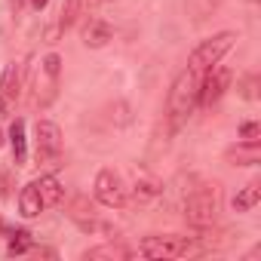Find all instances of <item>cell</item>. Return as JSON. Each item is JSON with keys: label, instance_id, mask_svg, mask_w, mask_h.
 <instances>
[{"label": "cell", "instance_id": "cell-1", "mask_svg": "<svg viewBox=\"0 0 261 261\" xmlns=\"http://www.w3.org/2000/svg\"><path fill=\"white\" fill-rule=\"evenodd\" d=\"M233 43H237V34H233V31H221V34L203 40V43L191 53V59H188V71H194L197 77H203L209 68H215V65L233 49Z\"/></svg>", "mask_w": 261, "mask_h": 261}, {"label": "cell", "instance_id": "cell-2", "mask_svg": "<svg viewBox=\"0 0 261 261\" xmlns=\"http://www.w3.org/2000/svg\"><path fill=\"white\" fill-rule=\"evenodd\" d=\"M218 206H221V191L215 185H203L197 188L188 203H185V218L194 227H212L218 218Z\"/></svg>", "mask_w": 261, "mask_h": 261}, {"label": "cell", "instance_id": "cell-3", "mask_svg": "<svg viewBox=\"0 0 261 261\" xmlns=\"http://www.w3.org/2000/svg\"><path fill=\"white\" fill-rule=\"evenodd\" d=\"M197 92H200V77L185 68V71L172 80V89H169V98H166V111H169V117H172L175 123L185 120V117L197 108Z\"/></svg>", "mask_w": 261, "mask_h": 261}, {"label": "cell", "instance_id": "cell-4", "mask_svg": "<svg viewBox=\"0 0 261 261\" xmlns=\"http://www.w3.org/2000/svg\"><path fill=\"white\" fill-rule=\"evenodd\" d=\"M188 237H178V233H151L139 243V255L142 258H181L188 255Z\"/></svg>", "mask_w": 261, "mask_h": 261}, {"label": "cell", "instance_id": "cell-5", "mask_svg": "<svg viewBox=\"0 0 261 261\" xmlns=\"http://www.w3.org/2000/svg\"><path fill=\"white\" fill-rule=\"evenodd\" d=\"M95 200H98L101 206H108V209H120V206H126L129 194H126L123 178H120L114 169H101V172L95 175Z\"/></svg>", "mask_w": 261, "mask_h": 261}, {"label": "cell", "instance_id": "cell-6", "mask_svg": "<svg viewBox=\"0 0 261 261\" xmlns=\"http://www.w3.org/2000/svg\"><path fill=\"white\" fill-rule=\"evenodd\" d=\"M62 157V129L53 120L37 123V160H46V166H59Z\"/></svg>", "mask_w": 261, "mask_h": 261}, {"label": "cell", "instance_id": "cell-7", "mask_svg": "<svg viewBox=\"0 0 261 261\" xmlns=\"http://www.w3.org/2000/svg\"><path fill=\"white\" fill-rule=\"evenodd\" d=\"M230 71L227 68H209L203 77H200V92H197V105L203 108H212L230 86Z\"/></svg>", "mask_w": 261, "mask_h": 261}, {"label": "cell", "instance_id": "cell-8", "mask_svg": "<svg viewBox=\"0 0 261 261\" xmlns=\"http://www.w3.org/2000/svg\"><path fill=\"white\" fill-rule=\"evenodd\" d=\"M89 4H92V0H68V4L62 7V13H59V22L49 28V34H46V37L53 40V37H59L62 31H68V28H71V25H74V22L89 10Z\"/></svg>", "mask_w": 261, "mask_h": 261}, {"label": "cell", "instance_id": "cell-9", "mask_svg": "<svg viewBox=\"0 0 261 261\" xmlns=\"http://www.w3.org/2000/svg\"><path fill=\"white\" fill-rule=\"evenodd\" d=\"M111 37H114V28H111L105 19H89V25L83 28V43H86L89 49H101V46H108Z\"/></svg>", "mask_w": 261, "mask_h": 261}, {"label": "cell", "instance_id": "cell-10", "mask_svg": "<svg viewBox=\"0 0 261 261\" xmlns=\"http://www.w3.org/2000/svg\"><path fill=\"white\" fill-rule=\"evenodd\" d=\"M227 163L230 166H255L261 160V145L258 142H243V145H233L227 148Z\"/></svg>", "mask_w": 261, "mask_h": 261}, {"label": "cell", "instance_id": "cell-11", "mask_svg": "<svg viewBox=\"0 0 261 261\" xmlns=\"http://www.w3.org/2000/svg\"><path fill=\"white\" fill-rule=\"evenodd\" d=\"M19 92H22V65L10 62L4 77H0V95L4 98H19Z\"/></svg>", "mask_w": 261, "mask_h": 261}, {"label": "cell", "instance_id": "cell-12", "mask_svg": "<svg viewBox=\"0 0 261 261\" xmlns=\"http://www.w3.org/2000/svg\"><path fill=\"white\" fill-rule=\"evenodd\" d=\"M136 200L139 203H151V200H157L160 194H163V185L154 178V175H148V172H136Z\"/></svg>", "mask_w": 261, "mask_h": 261}, {"label": "cell", "instance_id": "cell-13", "mask_svg": "<svg viewBox=\"0 0 261 261\" xmlns=\"http://www.w3.org/2000/svg\"><path fill=\"white\" fill-rule=\"evenodd\" d=\"M34 185H37V191H40L43 206H59V203H62L65 188H62V181H59L56 175H43V178H40V181H34Z\"/></svg>", "mask_w": 261, "mask_h": 261}, {"label": "cell", "instance_id": "cell-14", "mask_svg": "<svg viewBox=\"0 0 261 261\" xmlns=\"http://www.w3.org/2000/svg\"><path fill=\"white\" fill-rule=\"evenodd\" d=\"M19 209H22L25 218H34V215L43 212V200H40V191H37L34 181L22 188V194H19Z\"/></svg>", "mask_w": 261, "mask_h": 261}, {"label": "cell", "instance_id": "cell-15", "mask_svg": "<svg viewBox=\"0 0 261 261\" xmlns=\"http://www.w3.org/2000/svg\"><path fill=\"white\" fill-rule=\"evenodd\" d=\"M258 200H261V185H258V181H249L246 188L237 191V197H233V212H249V209L258 206Z\"/></svg>", "mask_w": 261, "mask_h": 261}, {"label": "cell", "instance_id": "cell-16", "mask_svg": "<svg viewBox=\"0 0 261 261\" xmlns=\"http://www.w3.org/2000/svg\"><path fill=\"white\" fill-rule=\"evenodd\" d=\"M10 145H13V160L25 163L28 160V139H25V123L22 120H16L10 126Z\"/></svg>", "mask_w": 261, "mask_h": 261}, {"label": "cell", "instance_id": "cell-17", "mask_svg": "<svg viewBox=\"0 0 261 261\" xmlns=\"http://www.w3.org/2000/svg\"><path fill=\"white\" fill-rule=\"evenodd\" d=\"M31 246H34L31 233L19 227V230H13V237H10V249H7V252H10V255H25V252H28Z\"/></svg>", "mask_w": 261, "mask_h": 261}, {"label": "cell", "instance_id": "cell-18", "mask_svg": "<svg viewBox=\"0 0 261 261\" xmlns=\"http://www.w3.org/2000/svg\"><path fill=\"white\" fill-rule=\"evenodd\" d=\"M43 74H46L49 80H56V83H59V74H62V59H59L56 53H49V56L43 59Z\"/></svg>", "mask_w": 261, "mask_h": 261}, {"label": "cell", "instance_id": "cell-19", "mask_svg": "<svg viewBox=\"0 0 261 261\" xmlns=\"http://www.w3.org/2000/svg\"><path fill=\"white\" fill-rule=\"evenodd\" d=\"M126 252L120 246H98V249H89L83 258H123Z\"/></svg>", "mask_w": 261, "mask_h": 261}, {"label": "cell", "instance_id": "cell-20", "mask_svg": "<svg viewBox=\"0 0 261 261\" xmlns=\"http://www.w3.org/2000/svg\"><path fill=\"white\" fill-rule=\"evenodd\" d=\"M240 139L243 142H258L261 139V126L258 123H243L240 126Z\"/></svg>", "mask_w": 261, "mask_h": 261}, {"label": "cell", "instance_id": "cell-21", "mask_svg": "<svg viewBox=\"0 0 261 261\" xmlns=\"http://www.w3.org/2000/svg\"><path fill=\"white\" fill-rule=\"evenodd\" d=\"M255 86H258V77H255V74H252V77H246V83H243V95H246V98H255V95H258V89H255Z\"/></svg>", "mask_w": 261, "mask_h": 261}, {"label": "cell", "instance_id": "cell-22", "mask_svg": "<svg viewBox=\"0 0 261 261\" xmlns=\"http://www.w3.org/2000/svg\"><path fill=\"white\" fill-rule=\"evenodd\" d=\"M10 197V172L7 169H0V200Z\"/></svg>", "mask_w": 261, "mask_h": 261}, {"label": "cell", "instance_id": "cell-23", "mask_svg": "<svg viewBox=\"0 0 261 261\" xmlns=\"http://www.w3.org/2000/svg\"><path fill=\"white\" fill-rule=\"evenodd\" d=\"M46 4H49V0H31V7H34V10H43Z\"/></svg>", "mask_w": 261, "mask_h": 261}, {"label": "cell", "instance_id": "cell-24", "mask_svg": "<svg viewBox=\"0 0 261 261\" xmlns=\"http://www.w3.org/2000/svg\"><path fill=\"white\" fill-rule=\"evenodd\" d=\"M7 114V101H4V95H0V117Z\"/></svg>", "mask_w": 261, "mask_h": 261}, {"label": "cell", "instance_id": "cell-25", "mask_svg": "<svg viewBox=\"0 0 261 261\" xmlns=\"http://www.w3.org/2000/svg\"><path fill=\"white\" fill-rule=\"evenodd\" d=\"M0 145H4V133H0Z\"/></svg>", "mask_w": 261, "mask_h": 261}]
</instances>
